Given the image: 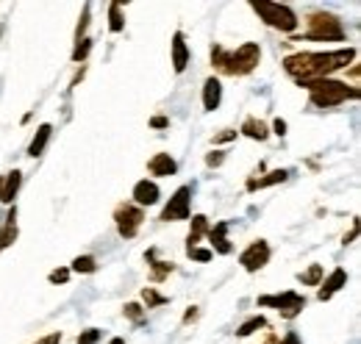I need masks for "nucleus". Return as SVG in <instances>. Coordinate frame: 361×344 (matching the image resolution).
Returning <instances> with one entry per match:
<instances>
[{
  "mask_svg": "<svg viewBox=\"0 0 361 344\" xmlns=\"http://www.w3.org/2000/svg\"><path fill=\"white\" fill-rule=\"evenodd\" d=\"M228 228H231V222L223 219V222H217V225H212L209 228V245H212V253H220V256H228L231 250H233V245L228 242Z\"/></svg>",
  "mask_w": 361,
  "mask_h": 344,
  "instance_id": "9b49d317",
  "label": "nucleus"
},
{
  "mask_svg": "<svg viewBox=\"0 0 361 344\" xmlns=\"http://www.w3.org/2000/svg\"><path fill=\"white\" fill-rule=\"evenodd\" d=\"M272 133H278V136H286V120H281V117H278V120L272 123Z\"/></svg>",
  "mask_w": 361,
  "mask_h": 344,
  "instance_id": "4c0bfd02",
  "label": "nucleus"
},
{
  "mask_svg": "<svg viewBox=\"0 0 361 344\" xmlns=\"http://www.w3.org/2000/svg\"><path fill=\"white\" fill-rule=\"evenodd\" d=\"M123 314H126L134 325H145V319H147V317H145V308H142L139 302H126V305H123Z\"/></svg>",
  "mask_w": 361,
  "mask_h": 344,
  "instance_id": "bb28decb",
  "label": "nucleus"
},
{
  "mask_svg": "<svg viewBox=\"0 0 361 344\" xmlns=\"http://www.w3.org/2000/svg\"><path fill=\"white\" fill-rule=\"evenodd\" d=\"M239 133H245L247 139H256V142H267V136H270V128L262 123V120H256V117H247L245 123H242V130Z\"/></svg>",
  "mask_w": 361,
  "mask_h": 344,
  "instance_id": "4be33fe9",
  "label": "nucleus"
},
{
  "mask_svg": "<svg viewBox=\"0 0 361 344\" xmlns=\"http://www.w3.org/2000/svg\"><path fill=\"white\" fill-rule=\"evenodd\" d=\"M47 281H50V283H67V281H70V269H67V266L53 269V272L47 275Z\"/></svg>",
  "mask_w": 361,
  "mask_h": 344,
  "instance_id": "7c9ffc66",
  "label": "nucleus"
},
{
  "mask_svg": "<svg viewBox=\"0 0 361 344\" xmlns=\"http://www.w3.org/2000/svg\"><path fill=\"white\" fill-rule=\"evenodd\" d=\"M220 103H223V84H220V78H206V84H203V109L214 111V109H220Z\"/></svg>",
  "mask_w": 361,
  "mask_h": 344,
  "instance_id": "a211bd4d",
  "label": "nucleus"
},
{
  "mask_svg": "<svg viewBox=\"0 0 361 344\" xmlns=\"http://www.w3.org/2000/svg\"><path fill=\"white\" fill-rule=\"evenodd\" d=\"M306 302L309 300L303 295H298V292H281V295H264V297H259L262 308H275L283 319H295L298 314H303Z\"/></svg>",
  "mask_w": 361,
  "mask_h": 344,
  "instance_id": "423d86ee",
  "label": "nucleus"
},
{
  "mask_svg": "<svg viewBox=\"0 0 361 344\" xmlns=\"http://www.w3.org/2000/svg\"><path fill=\"white\" fill-rule=\"evenodd\" d=\"M189 203H192V186H180L170 197V203L164 206L159 219L161 222H183V219H189Z\"/></svg>",
  "mask_w": 361,
  "mask_h": 344,
  "instance_id": "6e6552de",
  "label": "nucleus"
},
{
  "mask_svg": "<svg viewBox=\"0 0 361 344\" xmlns=\"http://www.w3.org/2000/svg\"><path fill=\"white\" fill-rule=\"evenodd\" d=\"M356 236H359V222H353V231L345 236V242H342V245H345V247H348V245H353V239H356Z\"/></svg>",
  "mask_w": 361,
  "mask_h": 344,
  "instance_id": "ea45409f",
  "label": "nucleus"
},
{
  "mask_svg": "<svg viewBox=\"0 0 361 344\" xmlns=\"http://www.w3.org/2000/svg\"><path fill=\"white\" fill-rule=\"evenodd\" d=\"M267 261H270V245H267L264 239L250 242V245L245 247V253L239 256V264H242L245 272H259V269L267 266Z\"/></svg>",
  "mask_w": 361,
  "mask_h": 344,
  "instance_id": "1a4fd4ad",
  "label": "nucleus"
},
{
  "mask_svg": "<svg viewBox=\"0 0 361 344\" xmlns=\"http://www.w3.org/2000/svg\"><path fill=\"white\" fill-rule=\"evenodd\" d=\"M259 61H262V47L256 42H245L236 50H228L223 44H212V67L231 78L250 75L259 67Z\"/></svg>",
  "mask_w": 361,
  "mask_h": 344,
  "instance_id": "f03ea898",
  "label": "nucleus"
},
{
  "mask_svg": "<svg viewBox=\"0 0 361 344\" xmlns=\"http://www.w3.org/2000/svg\"><path fill=\"white\" fill-rule=\"evenodd\" d=\"M109 28H111V34H120V31L126 28L123 6H120V3H109Z\"/></svg>",
  "mask_w": 361,
  "mask_h": 344,
  "instance_id": "a878e982",
  "label": "nucleus"
},
{
  "mask_svg": "<svg viewBox=\"0 0 361 344\" xmlns=\"http://www.w3.org/2000/svg\"><path fill=\"white\" fill-rule=\"evenodd\" d=\"M306 92H309V100L317 109H334V106H342L345 100H359L361 92L356 86L345 84V81H334V78H319V81H303Z\"/></svg>",
  "mask_w": 361,
  "mask_h": 344,
  "instance_id": "7ed1b4c3",
  "label": "nucleus"
},
{
  "mask_svg": "<svg viewBox=\"0 0 361 344\" xmlns=\"http://www.w3.org/2000/svg\"><path fill=\"white\" fill-rule=\"evenodd\" d=\"M209 228H212V225H209V216H203V214L192 216V228H189V233H186V253L200 245V239L209 233Z\"/></svg>",
  "mask_w": 361,
  "mask_h": 344,
  "instance_id": "f3484780",
  "label": "nucleus"
},
{
  "mask_svg": "<svg viewBox=\"0 0 361 344\" xmlns=\"http://www.w3.org/2000/svg\"><path fill=\"white\" fill-rule=\"evenodd\" d=\"M142 300H145L147 308H159V305H164V302H167V297H164V295H159L153 286H147V289H142Z\"/></svg>",
  "mask_w": 361,
  "mask_h": 344,
  "instance_id": "c85d7f7f",
  "label": "nucleus"
},
{
  "mask_svg": "<svg viewBox=\"0 0 361 344\" xmlns=\"http://www.w3.org/2000/svg\"><path fill=\"white\" fill-rule=\"evenodd\" d=\"M186 256L192 258V261H200V264H206V261H212V256H214V253H212V250H203V247H195V250H189Z\"/></svg>",
  "mask_w": 361,
  "mask_h": 344,
  "instance_id": "2f4dec72",
  "label": "nucleus"
},
{
  "mask_svg": "<svg viewBox=\"0 0 361 344\" xmlns=\"http://www.w3.org/2000/svg\"><path fill=\"white\" fill-rule=\"evenodd\" d=\"M147 172L156 175V178H170L178 172V161L170 156V153H156L150 161H147Z\"/></svg>",
  "mask_w": 361,
  "mask_h": 344,
  "instance_id": "2eb2a0df",
  "label": "nucleus"
},
{
  "mask_svg": "<svg viewBox=\"0 0 361 344\" xmlns=\"http://www.w3.org/2000/svg\"><path fill=\"white\" fill-rule=\"evenodd\" d=\"M186 64H189V44H186L183 31H176V34H173V70H176V73H183Z\"/></svg>",
  "mask_w": 361,
  "mask_h": 344,
  "instance_id": "6ab92c4d",
  "label": "nucleus"
},
{
  "mask_svg": "<svg viewBox=\"0 0 361 344\" xmlns=\"http://www.w3.org/2000/svg\"><path fill=\"white\" fill-rule=\"evenodd\" d=\"M322 275H325L322 264H312L306 272H298V281H300L303 286H319V283H322Z\"/></svg>",
  "mask_w": 361,
  "mask_h": 344,
  "instance_id": "b1692460",
  "label": "nucleus"
},
{
  "mask_svg": "<svg viewBox=\"0 0 361 344\" xmlns=\"http://www.w3.org/2000/svg\"><path fill=\"white\" fill-rule=\"evenodd\" d=\"M90 50H92L90 37L78 39V42H75V50H73V61H75V64H84V61H87V56H90Z\"/></svg>",
  "mask_w": 361,
  "mask_h": 344,
  "instance_id": "cd10ccee",
  "label": "nucleus"
},
{
  "mask_svg": "<svg viewBox=\"0 0 361 344\" xmlns=\"http://www.w3.org/2000/svg\"><path fill=\"white\" fill-rule=\"evenodd\" d=\"M223 161H226V153H223V150H214V153L206 156V164H209V167H220Z\"/></svg>",
  "mask_w": 361,
  "mask_h": 344,
  "instance_id": "72a5a7b5",
  "label": "nucleus"
},
{
  "mask_svg": "<svg viewBox=\"0 0 361 344\" xmlns=\"http://www.w3.org/2000/svg\"><path fill=\"white\" fill-rule=\"evenodd\" d=\"M236 133H239V130L226 128L223 133H217V136H214V145H226V142H231V139H236Z\"/></svg>",
  "mask_w": 361,
  "mask_h": 344,
  "instance_id": "f704fd0d",
  "label": "nucleus"
},
{
  "mask_svg": "<svg viewBox=\"0 0 361 344\" xmlns=\"http://www.w3.org/2000/svg\"><path fill=\"white\" fill-rule=\"evenodd\" d=\"M100 336H103V333H100L97 328H90V331H81V336L75 339V344H97Z\"/></svg>",
  "mask_w": 361,
  "mask_h": 344,
  "instance_id": "c756f323",
  "label": "nucleus"
},
{
  "mask_svg": "<svg viewBox=\"0 0 361 344\" xmlns=\"http://www.w3.org/2000/svg\"><path fill=\"white\" fill-rule=\"evenodd\" d=\"M145 261H147V266H150V281H153V283H164V281L176 272V264H173V261H159L153 247L145 253Z\"/></svg>",
  "mask_w": 361,
  "mask_h": 344,
  "instance_id": "4468645a",
  "label": "nucleus"
},
{
  "mask_svg": "<svg viewBox=\"0 0 361 344\" xmlns=\"http://www.w3.org/2000/svg\"><path fill=\"white\" fill-rule=\"evenodd\" d=\"M250 8L264 20V25H270L275 31H283V34H292L300 23L298 14L286 3H250Z\"/></svg>",
  "mask_w": 361,
  "mask_h": 344,
  "instance_id": "39448f33",
  "label": "nucleus"
},
{
  "mask_svg": "<svg viewBox=\"0 0 361 344\" xmlns=\"http://www.w3.org/2000/svg\"><path fill=\"white\" fill-rule=\"evenodd\" d=\"M20 186H23V172L20 170H11L6 172V175H0V203L11 206L14 197H17V192H20Z\"/></svg>",
  "mask_w": 361,
  "mask_h": 344,
  "instance_id": "ddd939ff",
  "label": "nucleus"
},
{
  "mask_svg": "<svg viewBox=\"0 0 361 344\" xmlns=\"http://www.w3.org/2000/svg\"><path fill=\"white\" fill-rule=\"evenodd\" d=\"M289 178V170H272L267 175H250L245 189L247 192H259V189H267V186H275V183H283Z\"/></svg>",
  "mask_w": 361,
  "mask_h": 344,
  "instance_id": "dca6fc26",
  "label": "nucleus"
},
{
  "mask_svg": "<svg viewBox=\"0 0 361 344\" xmlns=\"http://www.w3.org/2000/svg\"><path fill=\"white\" fill-rule=\"evenodd\" d=\"M142 222H145V211L134 203H120L114 209V225H117V233L123 239H134L139 228H142Z\"/></svg>",
  "mask_w": 361,
  "mask_h": 344,
  "instance_id": "0eeeda50",
  "label": "nucleus"
},
{
  "mask_svg": "<svg viewBox=\"0 0 361 344\" xmlns=\"http://www.w3.org/2000/svg\"><path fill=\"white\" fill-rule=\"evenodd\" d=\"M356 61V47L328 50V53H292L283 59V73L292 75L298 84L328 78L336 70H348Z\"/></svg>",
  "mask_w": 361,
  "mask_h": 344,
  "instance_id": "f257e3e1",
  "label": "nucleus"
},
{
  "mask_svg": "<svg viewBox=\"0 0 361 344\" xmlns=\"http://www.w3.org/2000/svg\"><path fill=\"white\" fill-rule=\"evenodd\" d=\"M342 42L345 39V25L336 14H328V11H314L309 14L306 20V31L298 42Z\"/></svg>",
  "mask_w": 361,
  "mask_h": 344,
  "instance_id": "20e7f679",
  "label": "nucleus"
},
{
  "mask_svg": "<svg viewBox=\"0 0 361 344\" xmlns=\"http://www.w3.org/2000/svg\"><path fill=\"white\" fill-rule=\"evenodd\" d=\"M109 344H126V339H120V336H114V339H111V342Z\"/></svg>",
  "mask_w": 361,
  "mask_h": 344,
  "instance_id": "a19ab883",
  "label": "nucleus"
},
{
  "mask_svg": "<svg viewBox=\"0 0 361 344\" xmlns=\"http://www.w3.org/2000/svg\"><path fill=\"white\" fill-rule=\"evenodd\" d=\"M14 242H17V206H11L8 214H6V225L0 231V253L6 247H11Z\"/></svg>",
  "mask_w": 361,
  "mask_h": 344,
  "instance_id": "412c9836",
  "label": "nucleus"
},
{
  "mask_svg": "<svg viewBox=\"0 0 361 344\" xmlns=\"http://www.w3.org/2000/svg\"><path fill=\"white\" fill-rule=\"evenodd\" d=\"M34 344H61V333L53 331V333H47V336H42V339H37Z\"/></svg>",
  "mask_w": 361,
  "mask_h": 344,
  "instance_id": "c9c22d12",
  "label": "nucleus"
},
{
  "mask_svg": "<svg viewBox=\"0 0 361 344\" xmlns=\"http://www.w3.org/2000/svg\"><path fill=\"white\" fill-rule=\"evenodd\" d=\"M262 328H267V319L262 317V314H256V317H250V319H245L242 325H239V331H236V336H253L256 331H262Z\"/></svg>",
  "mask_w": 361,
  "mask_h": 344,
  "instance_id": "5701e85b",
  "label": "nucleus"
},
{
  "mask_svg": "<svg viewBox=\"0 0 361 344\" xmlns=\"http://www.w3.org/2000/svg\"><path fill=\"white\" fill-rule=\"evenodd\" d=\"M200 317V311H197V305H189V311L183 314V325H189V322H195Z\"/></svg>",
  "mask_w": 361,
  "mask_h": 344,
  "instance_id": "e433bc0d",
  "label": "nucleus"
},
{
  "mask_svg": "<svg viewBox=\"0 0 361 344\" xmlns=\"http://www.w3.org/2000/svg\"><path fill=\"white\" fill-rule=\"evenodd\" d=\"M342 286H348V272L342 269V266H336L322 283H319V289H317V300L319 302H325V300H331Z\"/></svg>",
  "mask_w": 361,
  "mask_h": 344,
  "instance_id": "9d476101",
  "label": "nucleus"
},
{
  "mask_svg": "<svg viewBox=\"0 0 361 344\" xmlns=\"http://www.w3.org/2000/svg\"><path fill=\"white\" fill-rule=\"evenodd\" d=\"M70 272H78V275H92V272H97V258H94V256L73 258V266H70Z\"/></svg>",
  "mask_w": 361,
  "mask_h": 344,
  "instance_id": "393cba45",
  "label": "nucleus"
},
{
  "mask_svg": "<svg viewBox=\"0 0 361 344\" xmlns=\"http://www.w3.org/2000/svg\"><path fill=\"white\" fill-rule=\"evenodd\" d=\"M264 344H300V339H298V333H286L283 339H278L275 333H270V336H267V342H264Z\"/></svg>",
  "mask_w": 361,
  "mask_h": 344,
  "instance_id": "473e14b6",
  "label": "nucleus"
},
{
  "mask_svg": "<svg viewBox=\"0 0 361 344\" xmlns=\"http://www.w3.org/2000/svg\"><path fill=\"white\" fill-rule=\"evenodd\" d=\"M167 125H170L167 117H153V120H150V128H167Z\"/></svg>",
  "mask_w": 361,
  "mask_h": 344,
  "instance_id": "58836bf2",
  "label": "nucleus"
},
{
  "mask_svg": "<svg viewBox=\"0 0 361 344\" xmlns=\"http://www.w3.org/2000/svg\"><path fill=\"white\" fill-rule=\"evenodd\" d=\"M159 197H161V192H159V183L156 180H139L134 186V206L139 209H145V206H156L159 203Z\"/></svg>",
  "mask_w": 361,
  "mask_h": 344,
  "instance_id": "f8f14e48",
  "label": "nucleus"
},
{
  "mask_svg": "<svg viewBox=\"0 0 361 344\" xmlns=\"http://www.w3.org/2000/svg\"><path fill=\"white\" fill-rule=\"evenodd\" d=\"M50 136H53V125H50V123H42V125L37 128V133H34L31 145H28V156H31V159H39V156L45 153Z\"/></svg>",
  "mask_w": 361,
  "mask_h": 344,
  "instance_id": "aec40b11",
  "label": "nucleus"
}]
</instances>
